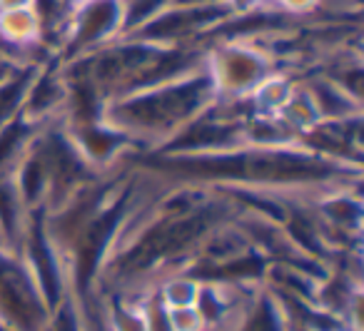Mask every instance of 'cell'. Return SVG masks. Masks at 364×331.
Instances as JSON below:
<instances>
[{"mask_svg": "<svg viewBox=\"0 0 364 331\" xmlns=\"http://www.w3.org/2000/svg\"><path fill=\"white\" fill-rule=\"evenodd\" d=\"M269 6L277 13L289 18H304L324 8V0H269Z\"/></svg>", "mask_w": 364, "mask_h": 331, "instance_id": "obj_10", "label": "cell"}, {"mask_svg": "<svg viewBox=\"0 0 364 331\" xmlns=\"http://www.w3.org/2000/svg\"><path fill=\"white\" fill-rule=\"evenodd\" d=\"M274 58L255 40H220L205 48V72L210 77L215 97L220 100H247L250 92L267 77Z\"/></svg>", "mask_w": 364, "mask_h": 331, "instance_id": "obj_2", "label": "cell"}, {"mask_svg": "<svg viewBox=\"0 0 364 331\" xmlns=\"http://www.w3.org/2000/svg\"><path fill=\"white\" fill-rule=\"evenodd\" d=\"M36 0H0V13L3 11H18V8H33Z\"/></svg>", "mask_w": 364, "mask_h": 331, "instance_id": "obj_12", "label": "cell"}, {"mask_svg": "<svg viewBox=\"0 0 364 331\" xmlns=\"http://www.w3.org/2000/svg\"><path fill=\"white\" fill-rule=\"evenodd\" d=\"M0 45L13 58H16V53H21L23 60L28 53L43 48V26L36 8H18V11L0 13Z\"/></svg>", "mask_w": 364, "mask_h": 331, "instance_id": "obj_4", "label": "cell"}, {"mask_svg": "<svg viewBox=\"0 0 364 331\" xmlns=\"http://www.w3.org/2000/svg\"><path fill=\"white\" fill-rule=\"evenodd\" d=\"M297 82L299 80H294L289 72H282L279 67L272 70L267 77L259 80V85L255 87L252 92H250V97H247L250 110L257 112V115H277L284 107V102L289 100V95L294 92Z\"/></svg>", "mask_w": 364, "mask_h": 331, "instance_id": "obj_6", "label": "cell"}, {"mask_svg": "<svg viewBox=\"0 0 364 331\" xmlns=\"http://www.w3.org/2000/svg\"><path fill=\"white\" fill-rule=\"evenodd\" d=\"M165 321L170 331H208V321L198 306L165 309Z\"/></svg>", "mask_w": 364, "mask_h": 331, "instance_id": "obj_9", "label": "cell"}, {"mask_svg": "<svg viewBox=\"0 0 364 331\" xmlns=\"http://www.w3.org/2000/svg\"><path fill=\"white\" fill-rule=\"evenodd\" d=\"M105 331H150L145 304L117 301L105 311Z\"/></svg>", "mask_w": 364, "mask_h": 331, "instance_id": "obj_8", "label": "cell"}, {"mask_svg": "<svg viewBox=\"0 0 364 331\" xmlns=\"http://www.w3.org/2000/svg\"><path fill=\"white\" fill-rule=\"evenodd\" d=\"M213 100L215 92L210 77L200 70L180 80L110 97L102 105L100 122L120 132L127 142L140 140L162 147Z\"/></svg>", "mask_w": 364, "mask_h": 331, "instance_id": "obj_1", "label": "cell"}, {"mask_svg": "<svg viewBox=\"0 0 364 331\" xmlns=\"http://www.w3.org/2000/svg\"><path fill=\"white\" fill-rule=\"evenodd\" d=\"M203 294V281L188 269L165 271L152 279V299L162 309H180V306H198Z\"/></svg>", "mask_w": 364, "mask_h": 331, "instance_id": "obj_5", "label": "cell"}, {"mask_svg": "<svg viewBox=\"0 0 364 331\" xmlns=\"http://www.w3.org/2000/svg\"><path fill=\"white\" fill-rule=\"evenodd\" d=\"M122 36V0H82L73 11L68 36L60 53L65 63L92 55L100 48L120 40Z\"/></svg>", "mask_w": 364, "mask_h": 331, "instance_id": "obj_3", "label": "cell"}, {"mask_svg": "<svg viewBox=\"0 0 364 331\" xmlns=\"http://www.w3.org/2000/svg\"><path fill=\"white\" fill-rule=\"evenodd\" d=\"M75 3H82V0H75Z\"/></svg>", "mask_w": 364, "mask_h": 331, "instance_id": "obj_13", "label": "cell"}, {"mask_svg": "<svg viewBox=\"0 0 364 331\" xmlns=\"http://www.w3.org/2000/svg\"><path fill=\"white\" fill-rule=\"evenodd\" d=\"M18 65H21V60H16V58H13L6 48L0 45V82H6L8 77L13 75V70H16Z\"/></svg>", "mask_w": 364, "mask_h": 331, "instance_id": "obj_11", "label": "cell"}, {"mask_svg": "<svg viewBox=\"0 0 364 331\" xmlns=\"http://www.w3.org/2000/svg\"><path fill=\"white\" fill-rule=\"evenodd\" d=\"M277 117L299 137V142H302V137L309 135L314 127L322 125V117H319L317 107H314V100L307 87H304V82H297V87H294V92L289 95V100L284 102L282 110L277 112Z\"/></svg>", "mask_w": 364, "mask_h": 331, "instance_id": "obj_7", "label": "cell"}]
</instances>
